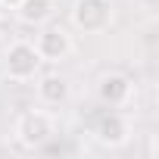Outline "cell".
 I'll use <instances>...</instances> for the list:
<instances>
[{"label": "cell", "instance_id": "cell-1", "mask_svg": "<svg viewBox=\"0 0 159 159\" xmlns=\"http://www.w3.org/2000/svg\"><path fill=\"white\" fill-rule=\"evenodd\" d=\"M13 137L19 147L25 150H41L47 147L53 137H56V119L50 109H28L16 119V128H13Z\"/></svg>", "mask_w": 159, "mask_h": 159}, {"label": "cell", "instance_id": "cell-2", "mask_svg": "<svg viewBox=\"0 0 159 159\" xmlns=\"http://www.w3.org/2000/svg\"><path fill=\"white\" fill-rule=\"evenodd\" d=\"M41 66L44 59L31 41H13L3 53V72L10 81H34L41 75Z\"/></svg>", "mask_w": 159, "mask_h": 159}, {"label": "cell", "instance_id": "cell-3", "mask_svg": "<svg viewBox=\"0 0 159 159\" xmlns=\"http://www.w3.org/2000/svg\"><path fill=\"white\" fill-rule=\"evenodd\" d=\"M72 25L84 34H100L112 25V3L109 0H75L72 3Z\"/></svg>", "mask_w": 159, "mask_h": 159}, {"label": "cell", "instance_id": "cell-4", "mask_svg": "<svg viewBox=\"0 0 159 159\" xmlns=\"http://www.w3.org/2000/svg\"><path fill=\"white\" fill-rule=\"evenodd\" d=\"M34 44V50L41 53V59L44 62H50V66H59V62H66L69 56H72V34L66 31V28H59V25H41V31H38V38L31 41Z\"/></svg>", "mask_w": 159, "mask_h": 159}, {"label": "cell", "instance_id": "cell-5", "mask_svg": "<svg viewBox=\"0 0 159 159\" xmlns=\"http://www.w3.org/2000/svg\"><path fill=\"white\" fill-rule=\"evenodd\" d=\"M97 97L103 106H128L131 97H134V81L125 75V72H106L100 81H97Z\"/></svg>", "mask_w": 159, "mask_h": 159}, {"label": "cell", "instance_id": "cell-6", "mask_svg": "<svg viewBox=\"0 0 159 159\" xmlns=\"http://www.w3.org/2000/svg\"><path fill=\"white\" fill-rule=\"evenodd\" d=\"M94 140L100 147H109V150H119L131 140V122L122 116V112H106L97 119L94 125Z\"/></svg>", "mask_w": 159, "mask_h": 159}, {"label": "cell", "instance_id": "cell-7", "mask_svg": "<svg viewBox=\"0 0 159 159\" xmlns=\"http://www.w3.org/2000/svg\"><path fill=\"white\" fill-rule=\"evenodd\" d=\"M34 94H38V103H41V106H47V109H59V106L69 103V97H72V84H69L66 75H59V72H47V75H38Z\"/></svg>", "mask_w": 159, "mask_h": 159}, {"label": "cell", "instance_id": "cell-8", "mask_svg": "<svg viewBox=\"0 0 159 159\" xmlns=\"http://www.w3.org/2000/svg\"><path fill=\"white\" fill-rule=\"evenodd\" d=\"M59 3L56 0H19V7H16V19L22 25H31V28H41L47 22H53Z\"/></svg>", "mask_w": 159, "mask_h": 159}, {"label": "cell", "instance_id": "cell-9", "mask_svg": "<svg viewBox=\"0 0 159 159\" xmlns=\"http://www.w3.org/2000/svg\"><path fill=\"white\" fill-rule=\"evenodd\" d=\"M0 7H7V10H16V7H19V0H0Z\"/></svg>", "mask_w": 159, "mask_h": 159}]
</instances>
